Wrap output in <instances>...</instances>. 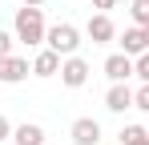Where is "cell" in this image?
Wrapping results in <instances>:
<instances>
[{
  "label": "cell",
  "mask_w": 149,
  "mask_h": 145,
  "mask_svg": "<svg viewBox=\"0 0 149 145\" xmlns=\"http://www.w3.org/2000/svg\"><path fill=\"white\" fill-rule=\"evenodd\" d=\"M69 137H73V145H101V121L77 117L73 125H69Z\"/></svg>",
  "instance_id": "obj_5"
},
{
  "label": "cell",
  "mask_w": 149,
  "mask_h": 145,
  "mask_svg": "<svg viewBox=\"0 0 149 145\" xmlns=\"http://www.w3.org/2000/svg\"><path fill=\"white\" fill-rule=\"evenodd\" d=\"M133 109H141V113H149V85L141 81V89L133 93Z\"/></svg>",
  "instance_id": "obj_14"
},
{
  "label": "cell",
  "mask_w": 149,
  "mask_h": 145,
  "mask_svg": "<svg viewBox=\"0 0 149 145\" xmlns=\"http://www.w3.org/2000/svg\"><path fill=\"white\" fill-rule=\"evenodd\" d=\"M105 77H109V85H125L133 77V56H125V52L105 56Z\"/></svg>",
  "instance_id": "obj_7"
},
{
  "label": "cell",
  "mask_w": 149,
  "mask_h": 145,
  "mask_svg": "<svg viewBox=\"0 0 149 145\" xmlns=\"http://www.w3.org/2000/svg\"><path fill=\"white\" fill-rule=\"evenodd\" d=\"M0 141H12V121L0 113Z\"/></svg>",
  "instance_id": "obj_17"
},
{
  "label": "cell",
  "mask_w": 149,
  "mask_h": 145,
  "mask_svg": "<svg viewBox=\"0 0 149 145\" xmlns=\"http://www.w3.org/2000/svg\"><path fill=\"white\" fill-rule=\"evenodd\" d=\"M93 8L97 12H109V8H117V0H93Z\"/></svg>",
  "instance_id": "obj_18"
},
{
  "label": "cell",
  "mask_w": 149,
  "mask_h": 145,
  "mask_svg": "<svg viewBox=\"0 0 149 145\" xmlns=\"http://www.w3.org/2000/svg\"><path fill=\"white\" fill-rule=\"evenodd\" d=\"M45 32H49V24H45V8H28V4H20L16 16H12V36H16L20 45L36 48V45H45Z\"/></svg>",
  "instance_id": "obj_1"
},
{
  "label": "cell",
  "mask_w": 149,
  "mask_h": 145,
  "mask_svg": "<svg viewBox=\"0 0 149 145\" xmlns=\"http://www.w3.org/2000/svg\"><path fill=\"white\" fill-rule=\"evenodd\" d=\"M145 45H149V28H145Z\"/></svg>",
  "instance_id": "obj_20"
},
{
  "label": "cell",
  "mask_w": 149,
  "mask_h": 145,
  "mask_svg": "<svg viewBox=\"0 0 149 145\" xmlns=\"http://www.w3.org/2000/svg\"><path fill=\"white\" fill-rule=\"evenodd\" d=\"M117 45H121V52H125V56H133V61H137L141 52H149V45H145V28H137V24H133V28H125L121 36H117Z\"/></svg>",
  "instance_id": "obj_8"
},
{
  "label": "cell",
  "mask_w": 149,
  "mask_h": 145,
  "mask_svg": "<svg viewBox=\"0 0 149 145\" xmlns=\"http://www.w3.org/2000/svg\"><path fill=\"white\" fill-rule=\"evenodd\" d=\"M61 61H65V56H56L52 48H40V52L32 56V77H40V81L56 77V72H61Z\"/></svg>",
  "instance_id": "obj_9"
},
{
  "label": "cell",
  "mask_w": 149,
  "mask_h": 145,
  "mask_svg": "<svg viewBox=\"0 0 149 145\" xmlns=\"http://www.w3.org/2000/svg\"><path fill=\"white\" fill-rule=\"evenodd\" d=\"M129 12L137 28H149V0H129Z\"/></svg>",
  "instance_id": "obj_13"
},
{
  "label": "cell",
  "mask_w": 149,
  "mask_h": 145,
  "mask_svg": "<svg viewBox=\"0 0 149 145\" xmlns=\"http://www.w3.org/2000/svg\"><path fill=\"white\" fill-rule=\"evenodd\" d=\"M133 77H141V81L149 85V52H141V56L133 61Z\"/></svg>",
  "instance_id": "obj_15"
},
{
  "label": "cell",
  "mask_w": 149,
  "mask_h": 145,
  "mask_svg": "<svg viewBox=\"0 0 149 145\" xmlns=\"http://www.w3.org/2000/svg\"><path fill=\"white\" fill-rule=\"evenodd\" d=\"M85 36H89L93 45H113V40H117V24H113V16H109V12H93L89 24H85Z\"/></svg>",
  "instance_id": "obj_3"
},
{
  "label": "cell",
  "mask_w": 149,
  "mask_h": 145,
  "mask_svg": "<svg viewBox=\"0 0 149 145\" xmlns=\"http://www.w3.org/2000/svg\"><path fill=\"white\" fill-rule=\"evenodd\" d=\"M12 45H16V36L0 28V56H12Z\"/></svg>",
  "instance_id": "obj_16"
},
{
  "label": "cell",
  "mask_w": 149,
  "mask_h": 145,
  "mask_svg": "<svg viewBox=\"0 0 149 145\" xmlns=\"http://www.w3.org/2000/svg\"><path fill=\"white\" fill-rule=\"evenodd\" d=\"M105 109H109V113H125V109H133V89H129V81H125V85H109V93H105Z\"/></svg>",
  "instance_id": "obj_10"
},
{
  "label": "cell",
  "mask_w": 149,
  "mask_h": 145,
  "mask_svg": "<svg viewBox=\"0 0 149 145\" xmlns=\"http://www.w3.org/2000/svg\"><path fill=\"white\" fill-rule=\"evenodd\" d=\"M20 4H28V8H40V4H45V0H20Z\"/></svg>",
  "instance_id": "obj_19"
},
{
  "label": "cell",
  "mask_w": 149,
  "mask_h": 145,
  "mask_svg": "<svg viewBox=\"0 0 149 145\" xmlns=\"http://www.w3.org/2000/svg\"><path fill=\"white\" fill-rule=\"evenodd\" d=\"M12 141L16 145H45V125H36V121L16 125V129H12Z\"/></svg>",
  "instance_id": "obj_11"
},
{
  "label": "cell",
  "mask_w": 149,
  "mask_h": 145,
  "mask_svg": "<svg viewBox=\"0 0 149 145\" xmlns=\"http://www.w3.org/2000/svg\"><path fill=\"white\" fill-rule=\"evenodd\" d=\"M45 48H52L56 56H77V48H81V28L69 20L52 24L49 32H45Z\"/></svg>",
  "instance_id": "obj_2"
},
{
  "label": "cell",
  "mask_w": 149,
  "mask_h": 145,
  "mask_svg": "<svg viewBox=\"0 0 149 145\" xmlns=\"http://www.w3.org/2000/svg\"><path fill=\"white\" fill-rule=\"evenodd\" d=\"M28 72H32V65L24 56H0V85H20Z\"/></svg>",
  "instance_id": "obj_6"
},
{
  "label": "cell",
  "mask_w": 149,
  "mask_h": 145,
  "mask_svg": "<svg viewBox=\"0 0 149 145\" xmlns=\"http://www.w3.org/2000/svg\"><path fill=\"white\" fill-rule=\"evenodd\" d=\"M89 61H85V56H65V61H61V85H65V89H81V85H85V81H89Z\"/></svg>",
  "instance_id": "obj_4"
},
{
  "label": "cell",
  "mask_w": 149,
  "mask_h": 145,
  "mask_svg": "<svg viewBox=\"0 0 149 145\" xmlns=\"http://www.w3.org/2000/svg\"><path fill=\"white\" fill-rule=\"evenodd\" d=\"M121 145H149V129H141V125H125V129H121Z\"/></svg>",
  "instance_id": "obj_12"
}]
</instances>
